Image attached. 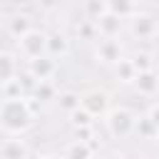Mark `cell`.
Listing matches in <instances>:
<instances>
[{"label": "cell", "mask_w": 159, "mask_h": 159, "mask_svg": "<svg viewBox=\"0 0 159 159\" xmlns=\"http://www.w3.org/2000/svg\"><path fill=\"white\" fill-rule=\"evenodd\" d=\"M134 2H137V5H139V2H149V0H134Z\"/></svg>", "instance_id": "cell-27"}, {"label": "cell", "mask_w": 159, "mask_h": 159, "mask_svg": "<svg viewBox=\"0 0 159 159\" xmlns=\"http://www.w3.org/2000/svg\"><path fill=\"white\" fill-rule=\"evenodd\" d=\"M15 42H17V55L25 57V62L47 52V32L40 30V27L27 30V32H25L22 37H17Z\"/></svg>", "instance_id": "cell-4"}, {"label": "cell", "mask_w": 159, "mask_h": 159, "mask_svg": "<svg viewBox=\"0 0 159 159\" xmlns=\"http://www.w3.org/2000/svg\"><path fill=\"white\" fill-rule=\"evenodd\" d=\"M127 22V30H129V35L134 37V40H142V42H147V40H154V37H159V20L154 17V15H149V12H134L132 17H127L124 20Z\"/></svg>", "instance_id": "cell-3"}, {"label": "cell", "mask_w": 159, "mask_h": 159, "mask_svg": "<svg viewBox=\"0 0 159 159\" xmlns=\"http://www.w3.org/2000/svg\"><path fill=\"white\" fill-rule=\"evenodd\" d=\"M112 72H114V80H117V82H122V84H132L139 70L134 67L132 57H124V55H122V57L112 65Z\"/></svg>", "instance_id": "cell-13"}, {"label": "cell", "mask_w": 159, "mask_h": 159, "mask_svg": "<svg viewBox=\"0 0 159 159\" xmlns=\"http://www.w3.org/2000/svg\"><path fill=\"white\" fill-rule=\"evenodd\" d=\"M77 37L80 40H84V42H94L99 35H97V25H94V20H80V25H77Z\"/></svg>", "instance_id": "cell-22"}, {"label": "cell", "mask_w": 159, "mask_h": 159, "mask_svg": "<svg viewBox=\"0 0 159 159\" xmlns=\"http://www.w3.org/2000/svg\"><path fill=\"white\" fill-rule=\"evenodd\" d=\"M0 87H2V97H22V94H27L17 75H15L12 80H7V82H2Z\"/></svg>", "instance_id": "cell-23"}, {"label": "cell", "mask_w": 159, "mask_h": 159, "mask_svg": "<svg viewBox=\"0 0 159 159\" xmlns=\"http://www.w3.org/2000/svg\"><path fill=\"white\" fill-rule=\"evenodd\" d=\"M92 154H94V142H84V139H75V137L62 149V157H70V159H87Z\"/></svg>", "instance_id": "cell-14"}, {"label": "cell", "mask_w": 159, "mask_h": 159, "mask_svg": "<svg viewBox=\"0 0 159 159\" xmlns=\"http://www.w3.org/2000/svg\"><path fill=\"white\" fill-rule=\"evenodd\" d=\"M107 5H109V12L119 15L122 20H127V17H132L137 12V2L134 0H107Z\"/></svg>", "instance_id": "cell-19"}, {"label": "cell", "mask_w": 159, "mask_h": 159, "mask_svg": "<svg viewBox=\"0 0 159 159\" xmlns=\"http://www.w3.org/2000/svg\"><path fill=\"white\" fill-rule=\"evenodd\" d=\"M32 149L27 144V139H22V134H10V139L0 142V157L5 159H20V157H30Z\"/></svg>", "instance_id": "cell-9"}, {"label": "cell", "mask_w": 159, "mask_h": 159, "mask_svg": "<svg viewBox=\"0 0 159 159\" xmlns=\"http://www.w3.org/2000/svg\"><path fill=\"white\" fill-rule=\"evenodd\" d=\"M57 84H55V80H37L35 84H32V89H30V97L37 102V104H50V102H55V97H57Z\"/></svg>", "instance_id": "cell-12"}, {"label": "cell", "mask_w": 159, "mask_h": 159, "mask_svg": "<svg viewBox=\"0 0 159 159\" xmlns=\"http://www.w3.org/2000/svg\"><path fill=\"white\" fill-rule=\"evenodd\" d=\"M132 62H134L137 70H149V67H154V55L147 52V50H137L132 55Z\"/></svg>", "instance_id": "cell-24"}, {"label": "cell", "mask_w": 159, "mask_h": 159, "mask_svg": "<svg viewBox=\"0 0 159 159\" xmlns=\"http://www.w3.org/2000/svg\"><path fill=\"white\" fill-rule=\"evenodd\" d=\"M80 107H84V109L97 119V117H104V114H107V109L112 107V97H109L107 89L92 87V89H87V92L80 94Z\"/></svg>", "instance_id": "cell-5"}, {"label": "cell", "mask_w": 159, "mask_h": 159, "mask_svg": "<svg viewBox=\"0 0 159 159\" xmlns=\"http://www.w3.org/2000/svg\"><path fill=\"white\" fill-rule=\"evenodd\" d=\"M37 117V102L30 94L0 99V129L10 134H25Z\"/></svg>", "instance_id": "cell-1"}, {"label": "cell", "mask_w": 159, "mask_h": 159, "mask_svg": "<svg viewBox=\"0 0 159 159\" xmlns=\"http://www.w3.org/2000/svg\"><path fill=\"white\" fill-rule=\"evenodd\" d=\"M147 117L159 127V99H157V102H152V104L147 107Z\"/></svg>", "instance_id": "cell-26"}, {"label": "cell", "mask_w": 159, "mask_h": 159, "mask_svg": "<svg viewBox=\"0 0 159 159\" xmlns=\"http://www.w3.org/2000/svg\"><path fill=\"white\" fill-rule=\"evenodd\" d=\"M72 137H75V139H84V142H94V124L72 127Z\"/></svg>", "instance_id": "cell-25"}, {"label": "cell", "mask_w": 159, "mask_h": 159, "mask_svg": "<svg viewBox=\"0 0 159 159\" xmlns=\"http://www.w3.org/2000/svg\"><path fill=\"white\" fill-rule=\"evenodd\" d=\"M82 10H84V17L87 20H97V17H102L109 10V5H107V0H84Z\"/></svg>", "instance_id": "cell-20"}, {"label": "cell", "mask_w": 159, "mask_h": 159, "mask_svg": "<svg viewBox=\"0 0 159 159\" xmlns=\"http://www.w3.org/2000/svg\"><path fill=\"white\" fill-rule=\"evenodd\" d=\"M17 75V55L12 52H0V84L12 80Z\"/></svg>", "instance_id": "cell-18"}, {"label": "cell", "mask_w": 159, "mask_h": 159, "mask_svg": "<svg viewBox=\"0 0 159 159\" xmlns=\"http://www.w3.org/2000/svg\"><path fill=\"white\" fill-rule=\"evenodd\" d=\"M132 134H137L139 139H144V142H154V139H159V127L144 114V117H137V122H134V132Z\"/></svg>", "instance_id": "cell-16"}, {"label": "cell", "mask_w": 159, "mask_h": 159, "mask_svg": "<svg viewBox=\"0 0 159 159\" xmlns=\"http://www.w3.org/2000/svg\"><path fill=\"white\" fill-rule=\"evenodd\" d=\"M102 119H104L107 134H109L112 139L122 142V139L132 137V132H134V122H137V114H134L129 107H124V104H117V107L112 104Z\"/></svg>", "instance_id": "cell-2"}, {"label": "cell", "mask_w": 159, "mask_h": 159, "mask_svg": "<svg viewBox=\"0 0 159 159\" xmlns=\"http://www.w3.org/2000/svg\"><path fill=\"white\" fill-rule=\"evenodd\" d=\"M55 104H57V109H60L62 114H70L72 109L80 107V92H75V89H62V92H57Z\"/></svg>", "instance_id": "cell-17"}, {"label": "cell", "mask_w": 159, "mask_h": 159, "mask_svg": "<svg viewBox=\"0 0 159 159\" xmlns=\"http://www.w3.org/2000/svg\"><path fill=\"white\" fill-rule=\"evenodd\" d=\"M67 117V122H70V127H84V124H94V117L84 109V107H77V109H72L70 114H65Z\"/></svg>", "instance_id": "cell-21"}, {"label": "cell", "mask_w": 159, "mask_h": 159, "mask_svg": "<svg viewBox=\"0 0 159 159\" xmlns=\"http://www.w3.org/2000/svg\"><path fill=\"white\" fill-rule=\"evenodd\" d=\"M70 37L62 32V30H55V32H47V55L55 57V60H62L70 55Z\"/></svg>", "instance_id": "cell-11"}, {"label": "cell", "mask_w": 159, "mask_h": 159, "mask_svg": "<svg viewBox=\"0 0 159 159\" xmlns=\"http://www.w3.org/2000/svg\"><path fill=\"white\" fill-rule=\"evenodd\" d=\"M94 25H97V35L99 37H119V32L124 30V20L119 15H114V12H109V10L102 17H97Z\"/></svg>", "instance_id": "cell-10"}, {"label": "cell", "mask_w": 159, "mask_h": 159, "mask_svg": "<svg viewBox=\"0 0 159 159\" xmlns=\"http://www.w3.org/2000/svg\"><path fill=\"white\" fill-rule=\"evenodd\" d=\"M124 55V47L119 42V37H97V45H94V60L104 67H112L119 57Z\"/></svg>", "instance_id": "cell-6"}, {"label": "cell", "mask_w": 159, "mask_h": 159, "mask_svg": "<svg viewBox=\"0 0 159 159\" xmlns=\"http://www.w3.org/2000/svg\"><path fill=\"white\" fill-rule=\"evenodd\" d=\"M35 80H55V75H57V60L55 57H50L47 52L45 55H40V57H32V60H27V67H25Z\"/></svg>", "instance_id": "cell-7"}, {"label": "cell", "mask_w": 159, "mask_h": 159, "mask_svg": "<svg viewBox=\"0 0 159 159\" xmlns=\"http://www.w3.org/2000/svg\"><path fill=\"white\" fill-rule=\"evenodd\" d=\"M157 154H159V152H157Z\"/></svg>", "instance_id": "cell-28"}, {"label": "cell", "mask_w": 159, "mask_h": 159, "mask_svg": "<svg viewBox=\"0 0 159 159\" xmlns=\"http://www.w3.org/2000/svg\"><path fill=\"white\" fill-rule=\"evenodd\" d=\"M132 87H134L142 97H154V94L159 92V72H157L154 67L139 70L137 77H134V82H132Z\"/></svg>", "instance_id": "cell-8"}, {"label": "cell", "mask_w": 159, "mask_h": 159, "mask_svg": "<svg viewBox=\"0 0 159 159\" xmlns=\"http://www.w3.org/2000/svg\"><path fill=\"white\" fill-rule=\"evenodd\" d=\"M35 25H32V15H27V12H15V15H10V20H7V32H10V37H22L27 30H32Z\"/></svg>", "instance_id": "cell-15"}]
</instances>
